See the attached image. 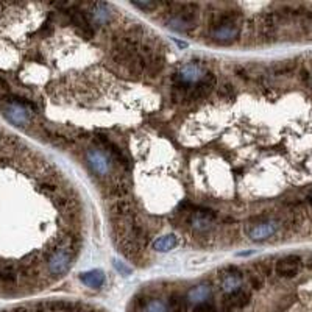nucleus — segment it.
<instances>
[{
	"label": "nucleus",
	"instance_id": "a878e982",
	"mask_svg": "<svg viewBox=\"0 0 312 312\" xmlns=\"http://www.w3.org/2000/svg\"><path fill=\"white\" fill-rule=\"evenodd\" d=\"M0 279H2L3 283H14V281H16V275H13V273H0Z\"/></svg>",
	"mask_w": 312,
	"mask_h": 312
},
{
	"label": "nucleus",
	"instance_id": "c756f323",
	"mask_svg": "<svg viewBox=\"0 0 312 312\" xmlns=\"http://www.w3.org/2000/svg\"><path fill=\"white\" fill-rule=\"evenodd\" d=\"M308 200H309V203L312 205V192H311V194H309V197H308Z\"/></svg>",
	"mask_w": 312,
	"mask_h": 312
},
{
	"label": "nucleus",
	"instance_id": "a211bd4d",
	"mask_svg": "<svg viewBox=\"0 0 312 312\" xmlns=\"http://www.w3.org/2000/svg\"><path fill=\"white\" fill-rule=\"evenodd\" d=\"M169 27L173 28V30H178V32H186V30L192 28L194 25H191V24H188V22H184L183 19H180L178 16H175V17H172L169 20Z\"/></svg>",
	"mask_w": 312,
	"mask_h": 312
},
{
	"label": "nucleus",
	"instance_id": "423d86ee",
	"mask_svg": "<svg viewBox=\"0 0 312 312\" xmlns=\"http://www.w3.org/2000/svg\"><path fill=\"white\" fill-rule=\"evenodd\" d=\"M250 303V294L245 292L243 289H239V291L228 294V296L224 301V308L226 311H231V309H241L245 308L247 304Z\"/></svg>",
	"mask_w": 312,
	"mask_h": 312
},
{
	"label": "nucleus",
	"instance_id": "c85d7f7f",
	"mask_svg": "<svg viewBox=\"0 0 312 312\" xmlns=\"http://www.w3.org/2000/svg\"><path fill=\"white\" fill-rule=\"evenodd\" d=\"M44 189H47V191H55V186H52V184H44Z\"/></svg>",
	"mask_w": 312,
	"mask_h": 312
},
{
	"label": "nucleus",
	"instance_id": "f8f14e48",
	"mask_svg": "<svg viewBox=\"0 0 312 312\" xmlns=\"http://www.w3.org/2000/svg\"><path fill=\"white\" fill-rule=\"evenodd\" d=\"M298 68V63L296 59H287V61H281L272 66V73L277 77H283V75H291L295 72V69Z\"/></svg>",
	"mask_w": 312,
	"mask_h": 312
},
{
	"label": "nucleus",
	"instance_id": "0eeeda50",
	"mask_svg": "<svg viewBox=\"0 0 312 312\" xmlns=\"http://www.w3.org/2000/svg\"><path fill=\"white\" fill-rule=\"evenodd\" d=\"M5 116L10 122L19 125V127H24L28 123V113L27 108L17 105V103H11L5 108Z\"/></svg>",
	"mask_w": 312,
	"mask_h": 312
},
{
	"label": "nucleus",
	"instance_id": "cd10ccee",
	"mask_svg": "<svg viewBox=\"0 0 312 312\" xmlns=\"http://www.w3.org/2000/svg\"><path fill=\"white\" fill-rule=\"evenodd\" d=\"M10 312H28V309L27 308H16V309H13Z\"/></svg>",
	"mask_w": 312,
	"mask_h": 312
},
{
	"label": "nucleus",
	"instance_id": "7ed1b4c3",
	"mask_svg": "<svg viewBox=\"0 0 312 312\" xmlns=\"http://www.w3.org/2000/svg\"><path fill=\"white\" fill-rule=\"evenodd\" d=\"M72 259L69 253L66 250H58L49 259V272L53 275V277H61L66 272L70 269Z\"/></svg>",
	"mask_w": 312,
	"mask_h": 312
},
{
	"label": "nucleus",
	"instance_id": "dca6fc26",
	"mask_svg": "<svg viewBox=\"0 0 312 312\" xmlns=\"http://www.w3.org/2000/svg\"><path fill=\"white\" fill-rule=\"evenodd\" d=\"M111 209H113V212L117 215H127L128 212H131V205L127 202V200H117Z\"/></svg>",
	"mask_w": 312,
	"mask_h": 312
},
{
	"label": "nucleus",
	"instance_id": "4468645a",
	"mask_svg": "<svg viewBox=\"0 0 312 312\" xmlns=\"http://www.w3.org/2000/svg\"><path fill=\"white\" fill-rule=\"evenodd\" d=\"M209 295H211V287L208 284H200V286L192 289V291L188 294V300L192 303L200 304V303H205Z\"/></svg>",
	"mask_w": 312,
	"mask_h": 312
},
{
	"label": "nucleus",
	"instance_id": "f257e3e1",
	"mask_svg": "<svg viewBox=\"0 0 312 312\" xmlns=\"http://www.w3.org/2000/svg\"><path fill=\"white\" fill-rule=\"evenodd\" d=\"M241 35V28L234 22H226V24H217L211 32V38L219 44H231Z\"/></svg>",
	"mask_w": 312,
	"mask_h": 312
},
{
	"label": "nucleus",
	"instance_id": "f03ea898",
	"mask_svg": "<svg viewBox=\"0 0 312 312\" xmlns=\"http://www.w3.org/2000/svg\"><path fill=\"white\" fill-rule=\"evenodd\" d=\"M301 264L303 261L298 255H287L277 262L275 270H277V275H279L281 278H295L300 273Z\"/></svg>",
	"mask_w": 312,
	"mask_h": 312
},
{
	"label": "nucleus",
	"instance_id": "412c9836",
	"mask_svg": "<svg viewBox=\"0 0 312 312\" xmlns=\"http://www.w3.org/2000/svg\"><path fill=\"white\" fill-rule=\"evenodd\" d=\"M145 312H167V306L159 300H152L145 304Z\"/></svg>",
	"mask_w": 312,
	"mask_h": 312
},
{
	"label": "nucleus",
	"instance_id": "b1692460",
	"mask_svg": "<svg viewBox=\"0 0 312 312\" xmlns=\"http://www.w3.org/2000/svg\"><path fill=\"white\" fill-rule=\"evenodd\" d=\"M114 267H116L117 272H121L122 275H125V277H128V275L131 273L130 267H127V265H125L123 262H121V261H117V259H114Z\"/></svg>",
	"mask_w": 312,
	"mask_h": 312
},
{
	"label": "nucleus",
	"instance_id": "7c9ffc66",
	"mask_svg": "<svg viewBox=\"0 0 312 312\" xmlns=\"http://www.w3.org/2000/svg\"><path fill=\"white\" fill-rule=\"evenodd\" d=\"M311 83H312V81H311Z\"/></svg>",
	"mask_w": 312,
	"mask_h": 312
},
{
	"label": "nucleus",
	"instance_id": "aec40b11",
	"mask_svg": "<svg viewBox=\"0 0 312 312\" xmlns=\"http://www.w3.org/2000/svg\"><path fill=\"white\" fill-rule=\"evenodd\" d=\"M219 95H220V99H224V100H233V99L236 97L234 86L229 85V83H225L224 86H220Z\"/></svg>",
	"mask_w": 312,
	"mask_h": 312
},
{
	"label": "nucleus",
	"instance_id": "1a4fd4ad",
	"mask_svg": "<svg viewBox=\"0 0 312 312\" xmlns=\"http://www.w3.org/2000/svg\"><path fill=\"white\" fill-rule=\"evenodd\" d=\"M44 306L49 312H83V308L70 301H49L44 303Z\"/></svg>",
	"mask_w": 312,
	"mask_h": 312
},
{
	"label": "nucleus",
	"instance_id": "39448f33",
	"mask_svg": "<svg viewBox=\"0 0 312 312\" xmlns=\"http://www.w3.org/2000/svg\"><path fill=\"white\" fill-rule=\"evenodd\" d=\"M214 86H215V77L212 75V73H205L203 78L200 80L197 85H194L192 91L188 95H189L191 100L205 99V97H208V95L212 92Z\"/></svg>",
	"mask_w": 312,
	"mask_h": 312
},
{
	"label": "nucleus",
	"instance_id": "2eb2a0df",
	"mask_svg": "<svg viewBox=\"0 0 312 312\" xmlns=\"http://www.w3.org/2000/svg\"><path fill=\"white\" fill-rule=\"evenodd\" d=\"M91 16H92L94 22H97V24H106L111 17V13H109V8L105 3H97L92 8Z\"/></svg>",
	"mask_w": 312,
	"mask_h": 312
},
{
	"label": "nucleus",
	"instance_id": "6ab92c4d",
	"mask_svg": "<svg viewBox=\"0 0 312 312\" xmlns=\"http://www.w3.org/2000/svg\"><path fill=\"white\" fill-rule=\"evenodd\" d=\"M128 192H130L128 186H125V184H116V186H113V188L109 189V195L116 197L117 200H123L125 195H128Z\"/></svg>",
	"mask_w": 312,
	"mask_h": 312
},
{
	"label": "nucleus",
	"instance_id": "4be33fe9",
	"mask_svg": "<svg viewBox=\"0 0 312 312\" xmlns=\"http://www.w3.org/2000/svg\"><path fill=\"white\" fill-rule=\"evenodd\" d=\"M298 78H300L301 83L308 85V83H311V81H312V73H311L306 68H303V69L300 70V73H298Z\"/></svg>",
	"mask_w": 312,
	"mask_h": 312
},
{
	"label": "nucleus",
	"instance_id": "9d476101",
	"mask_svg": "<svg viewBox=\"0 0 312 312\" xmlns=\"http://www.w3.org/2000/svg\"><path fill=\"white\" fill-rule=\"evenodd\" d=\"M80 279L89 287L99 289L103 286V283H105V273H103L102 270H89L86 273H81Z\"/></svg>",
	"mask_w": 312,
	"mask_h": 312
},
{
	"label": "nucleus",
	"instance_id": "ddd939ff",
	"mask_svg": "<svg viewBox=\"0 0 312 312\" xmlns=\"http://www.w3.org/2000/svg\"><path fill=\"white\" fill-rule=\"evenodd\" d=\"M176 243H178L176 236L167 234V236H162V237H159V239H156L153 242V250L161 251V253H166V251L173 250L176 247Z\"/></svg>",
	"mask_w": 312,
	"mask_h": 312
},
{
	"label": "nucleus",
	"instance_id": "f3484780",
	"mask_svg": "<svg viewBox=\"0 0 312 312\" xmlns=\"http://www.w3.org/2000/svg\"><path fill=\"white\" fill-rule=\"evenodd\" d=\"M170 309L172 312H186V301L180 295L170 296Z\"/></svg>",
	"mask_w": 312,
	"mask_h": 312
},
{
	"label": "nucleus",
	"instance_id": "393cba45",
	"mask_svg": "<svg viewBox=\"0 0 312 312\" xmlns=\"http://www.w3.org/2000/svg\"><path fill=\"white\" fill-rule=\"evenodd\" d=\"M250 283H251V286H253V289H261L264 281L259 275H250Z\"/></svg>",
	"mask_w": 312,
	"mask_h": 312
},
{
	"label": "nucleus",
	"instance_id": "20e7f679",
	"mask_svg": "<svg viewBox=\"0 0 312 312\" xmlns=\"http://www.w3.org/2000/svg\"><path fill=\"white\" fill-rule=\"evenodd\" d=\"M86 159L89 162V166H91L92 172L97 173L99 176H105L108 175V172L111 170V162L108 159V156L105 153H102L100 150H89L87 155H86Z\"/></svg>",
	"mask_w": 312,
	"mask_h": 312
},
{
	"label": "nucleus",
	"instance_id": "5701e85b",
	"mask_svg": "<svg viewBox=\"0 0 312 312\" xmlns=\"http://www.w3.org/2000/svg\"><path fill=\"white\" fill-rule=\"evenodd\" d=\"M194 312H215V306L214 304H211V303H200V304H197V308H195V311Z\"/></svg>",
	"mask_w": 312,
	"mask_h": 312
},
{
	"label": "nucleus",
	"instance_id": "6e6552de",
	"mask_svg": "<svg viewBox=\"0 0 312 312\" xmlns=\"http://www.w3.org/2000/svg\"><path fill=\"white\" fill-rule=\"evenodd\" d=\"M277 224L275 222H264V224L256 225L253 229L250 231V237L253 241H265L269 239L270 236L277 233Z\"/></svg>",
	"mask_w": 312,
	"mask_h": 312
},
{
	"label": "nucleus",
	"instance_id": "bb28decb",
	"mask_svg": "<svg viewBox=\"0 0 312 312\" xmlns=\"http://www.w3.org/2000/svg\"><path fill=\"white\" fill-rule=\"evenodd\" d=\"M133 5L139 6V8H142V10H153V8L158 6V3H139V2H135Z\"/></svg>",
	"mask_w": 312,
	"mask_h": 312
},
{
	"label": "nucleus",
	"instance_id": "9b49d317",
	"mask_svg": "<svg viewBox=\"0 0 312 312\" xmlns=\"http://www.w3.org/2000/svg\"><path fill=\"white\" fill-rule=\"evenodd\" d=\"M241 286H242V277H241L239 272L225 273L224 277H222V287H224V291L228 294L239 291Z\"/></svg>",
	"mask_w": 312,
	"mask_h": 312
}]
</instances>
